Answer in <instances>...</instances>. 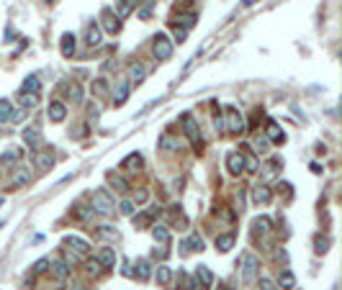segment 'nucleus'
Wrapping results in <instances>:
<instances>
[{
	"instance_id": "f257e3e1",
	"label": "nucleus",
	"mask_w": 342,
	"mask_h": 290,
	"mask_svg": "<svg viewBox=\"0 0 342 290\" xmlns=\"http://www.w3.org/2000/svg\"><path fill=\"white\" fill-rule=\"evenodd\" d=\"M240 267H242V282H245V285H252L255 280L260 277V259L255 257L252 252H245V254H242Z\"/></svg>"
},
{
	"instance_id": "f03ea898",
	"label": "nucleus",
	"mask_w": 342,
	"mask_h": 290,
	"mask_svg": "<svg viewBox=\"0 0 342 290\" xmlns=\"http://www.w3.org/2000/svg\"><path fill=\"white\" fill-rule=\"evenodd\" d=\"M173 49H175V41H170L167 34H157L152 39V54H155L157 62H167L173 57Z\"/></svg>"
},
{
	"instance_id": "7ed1b4c3",
	"label": "nucleus",
	"mask_w": 342,
	"mask_h": 290,
	"mask_svg": "<svg viewBox=\"0 0 342 290\" xmlns=\"http://www.w3.org/2000/svg\"><path fill=\"white\" fill-rule=\"evenodd\" d=\"M224 131L234 133V136H240V133L245 131V118H242V113L234 105L224 108Z\"/></svg>"
},
{
	"instance_id": "20e7f679",
	"label": "nucleus",
	"mask_w": 342,
	"mask_h": 290,
	"mask_svg": "<svg viewBox=\"0 0 342 290\" xmlns=\"http://www.w3.org/2000/svg\"><path fill=\"white\" fill-rule=\"evenodd\" d=\"M113 198H111V193L108 190H105V188H98L95 193H93V211L95 213H100V216H111L113 213Z\"/></svg>"
},
{
	"instance_id": "39448f33",
	"label": "nucleus",
	"mask_w": 342,
	"mask_h": 290,
	"mask_svg": "<svg viewBox=\"0 0 342 290\" xmlns=\"http://www.w3.org/2000/svg\"><path fill=\"white\" fill-rule=\"evenodd\" d=\"M31 165H36L39 172H49L54 165V152L49 149H31Z\"/></svg>"
},
{
	"instance_id": "423d86ee",
	"label": "nucleus",
	"mask_w": 342,
	"mask_h": 290,
	"mask_svg": "<svg viewBox=\"0 0 342 290\" xmlns=\"http://www.w3.org/2000/svg\"><path fill=\"white\" fill-rule=\"evenodd\" d=\"M180 121H183V128H185V133H188V139L196 144V149H201V131H198L196 118L190 116V113H183V116H180Z\"/></svg>"
},
{
	"instance_id": "0eeeda50",
	"label": "nucleus",
	"mask_w": 342,
	"mask_h": 290,
	"mask_svg": "<svg viewBox=\"0 0 342 290\" xmlns=\"http://www.w3.org/2000/svg\"><path fill=\"white\" fill-rule=\"evenodd\" d=\"M270 218L268 216H258L252 221V236L255 239H260V241H268V234H270Z\"/></svg>"
},
{
	"instance_id": "6e6552de",
	"label": "nucleus",
	"mask_w": 342,
	"mask_h": 290,
	"mask_svg": "<svg viewBox=\"0 0 342 290\" xmlns=\"http://www.w3.org/2000/svg\"><path fill=\"white\" fill-rule=\"evenodd\" d=\"M119 29H121V24H119V18L113 16V11L111 8H103V13H100V31L116 34Z\"/></svg>"
},
{
	"instance_id": "1a4fd4ad",
	"label": "nucleus",
	"mask_w": 342,
	"mask_h": 290,
	"mask_svg": "<svg viewBox=\"0 0 342 290\" xmlns=\"http://www.w3.org/2000/svg\"><path fill=\"white\" fill-rule=\"evenodd\" d=\"M213 282V275H211V270L206 264H198V270H196V280L190 282V290H203V287H208Z\"/></svg>"
},
{
	"instance_id": "9d476101",
	"label": "nucleus",
	"mask_w": 342,
	"mask_h": 290,
	"mask_svg": "<svg viewBox=\"0 0 342 290\" xmlns=\"http://www.w3.org/2000/svg\"><path fill=\"white\" fill-rule=\"evenodd\" d=\"M226 170H229V175L240 177L245 172V154L242 152H232L229 157H226Z\"/></svg>"
},
{
	"instance_id": "9b49d317",
	"label": "nucleus",
	"mask_w": 342,
	"mask_h": 290,
	"mask_svg": "<svg viewBox=\"0 0 342 290\" xmlns=\"http://www.w3.org/2000/svg\"><path fill=\"white\" fill-rule=\"evenodd\" d=\"M62 244H65L67 249H72L75 254H80V257H85V254L90 252V244L85 241V239H80V236H65V241H62Z\"/></svg>"
},
{
	"instance_id": "f8f14e48",
	"label": "nucleus",
	"mask_w": 342,
	"mask_h": 290,
	"mask_svg": "<svg viewBox=\"0 0 342 290\" xmlns=\"http://www.w3.org/2000/svg\"><path fill=\"white\" fill-rule=\"evenodd\" d=\"M52 264V275L57 277V282H54V287L59 290L62 285H65V280L70 277V267L65 264V262H62V259H54V262H49Z\"/></svg>"
},
{
	"instance_id": "ddd939ff",
	"label": "nucleus",
	"mask_w": 342,
	"mask_h": 290,
	"mask_svg": "<svg viewBox=\"0 0 342 290\" xmlns=\"http://www.w3.org/2000/svg\"><path fill=\"white\" fill-rule=\"evenodd\" d=\"M129 93H132V82L129 80H119L116 87H113V105H124L126 98H129Z\"/></svg>"
},
{
	"instance_id": "4468645a",
	"label": "nucleus",
	"mask_w": 342,
	"mask_h": 290,
	"mask_svg": "<svg viewBox=\"0 0 342 290\" xmlns=\"http://www.w3.org/2000/svg\"><path fill=\"white\" fill-rule=\"evenodd\" d=\"M270 200H273V190L268 185H255V190H252V203L255 206H268Z\"/></svg>"
},
{
	"instance_id": "2eb2a0df",
	"label": "nucleus",
	"mask_w": 342,
	"mask_h": 290,
	"mask_svg": "<svg viewBox=\"0 0 342 290\" xmlns=\"http://www.w3.org/2000/svg\"><path fill=\"white\" fill-rule=\"evenodd\" d=\"M265 139L273 141V144H283V141H286V133H283V128L278 126L275 121H268V126H265Z\"/></svg>"
},
{
	"instance_id": "dca6fc26",
	"label": "nucleus",
	"mask_w": 342,
	"mask_h": 290,
	"mask_svg": "<svg viewBox=\"0 0 342 290\" xmlns=\"http://www.w3.org/2000/svg\"><path fill=\"white\" fill-rule=\"evenodd\" d=\"M196 21H198V18H196V13H193V11H188V13H180V11H178V16L173 18V26H180V29L190 31V29L196 26Z\"/></svg>"
},
{
	"instance_id": "f3484780",
	"label": "nucleus",
	"mask_w": 342,
	"mask_h": 290,
	"mask_svg": "<svg viewBox=\"0 0 342 290\" xmlns=\"http://www.w3.org/2000/svg\"><path fill=\"white\" fill-rule=\"evenodd\" d=\"M29 183H31V172H29L26 167L13 170V175H11V185H13V188H26Z\"/></svg>"
},
{
	"instance_id": "a211bd4d",
	"label": "nucleus",
	"mask_w": 342,
	"mask_h": 290,
	"mask_svg": "<svg viewBox=\"0 0 342 290\" xmlns=\"http://www.w3.org/2000/svg\"><path fill=\"white\" fill-rule=\"evenodd\" d=\"M183 254H190V252H203V239L198 234H190L188 239H183Z\"/></svg>"
},
{
	"instance_id": "6ab92c4d",
	"label": "nucleus",
	"mask_w": 342,
	"mask_h": 290,
	"mask_svg": "<svg viewBox=\"0 0 342 290\" xmlns=\"http://www.w3.org/2000/svg\"><path fill=\"white\" fill-rule=\"evenodd\" d=\"M62 90L67 93L70 103H82V87H80V82H65V85H62Z\"/></svg>"
},
{
	"instance_id": "aec40b11",
	"label": "nucleus",
	"mask_w": 342,
	"mask_h": 290,
	"mask_svg": "<svg viewBox=\"0 0 342 290\" xmlns=\"http://www.w3.org/2000/svg\"><path fill=\"white\" fill-rule=\"evenodd\" d=\"M65 116H67L65 103H62V100H52V103H49V118H52L54 123H59V121H65Z\"/></svg>"
},
{
	"instance_id": "412c9836",
	"label": "nucleus",
	"mask_w": 342,
	"mask_h": 290,
	"mask_svg": "<svg viewBox=\"0 0 342 290\" xmlns=\"http://www.w3.org/2000/svg\"><path fill=\"white\" fill-rule=\"evenodd\" d=\"M137 270L132 272V275H137L139 280H149V277H152V262H149V259H137Z\"/></svg>"
},
{
	"instance_id": "4be33fe9",
	"label": "nucleus",
	"mask_w": 342,
	"mask_h": 290,
	"mask_svg": "<svg viewBox=\"0 0 342 290\" xmlns=\"http://www.w3.org/2000/svg\"><path fill=\"white\" fill-rule=\"evenodd\" d=\"M59 47H62V54H65V57H75V52H77L75 36H72V34H62V41H59Z\"/></svg>"
},
{
	"instance_id": "5701e85b",
	"label": "nucleus",
	"mask_w": 342,
	"mask_h": 290,
	"mask_svg": "<svg viewBox=\"0 0 342 290\" xmlns=\"http://www.w3.org/2000/svg\"><path fill=\"white\" fill-rule=\"evenodd\" d=\"M144 77H147V67L142 64V62H134L132 67H129V82H144Z\"/></svg>"
},
{
	"instance_id": "b1692460",
	"label": "nucleus",
	"mask_w": 342,
	"mask_h": 290,
	"mask_svg": "<svg viewBox=\"0 0 342 290\" xmlns=\"http://www.w3.org/2000/svg\"><path fill=\"white\" fill-rule=\"evenodd\" d=\"M155 208H149V211H144V213H137L134 216V229H147L149 224H152V218H155Z\"/></svg>"
},
{
	"instance_id": "393cba45",
	"label": "nucleus",
	"mask_w": 342,
	"mask_h": 290,
	"mask_svg": "<svg viewBox=\"0 0 342 290\" xmlns=\"http://www.w3.org/2000/svg\"><path fill=\"white\" fill-rule=\"evenodd\" d=\"M85 44H88V47H98L100 44V26L90 24L88 29H85Z\"/></svg>"
},
{
	"instance_id": "a878e982",
	"label": "nucleus",
	"mask_w": 342,
	"mask_h": 290,
	"mask_svg": "<svg viewBox=\"0 0 342 290\" xmlns=\"http://www.w3.org/2000/svg\"><path fill=\"white\" fill-rule=\"evenodd\" d=\"M124 170H132V172H139L142 167H144V157H142V154H129V157H126L124 162Z\"/></svg>"
},
{
	"instance_id": "bb28decb",
	"label": "nucleus",
	"mask_w": 342,
	"mask_h": 290,
	"mask_svg": "<svg viewBox=\"0 0 342 290\" xmlns=\"http://www.w3.org/2000/svg\"><path fill=\"white\" fill-rule=\"evenodd\" d=\"M278 287L281 290H293L296 287V277L291 270H281V275H278Z\"/></svg>"
},
{
	"instance_id": "cd10ccee",
	"label": "nucleus",
	"mask_w": 342,
	"mask_h": 290,
	"mask_svg": "<svg viewBox=\"0 0 342 290\" xmlns=\"http://www.w3.org/2000/svg\"><path fill=\"white\" fill-rule=\"evenodd\" d=\"M134 11V6L129 3V0H116V11H113V16L119 18V21H124V18H129V13Z\"/></svg>"
},
{
	"instance_id": "c85d7f7f",
	"label": "nucleus",
	"mask_w": 342,
	"mask_h": 290,
	"mask_svg": "<svg viewBox=\"0 0 342 290\" xmlns=\"http://www.w3.org/2000/svg\"><path fill=\"white\" fill-rule=\"evenodd\" d=\"M98 262H100L103 267H113V264H116V252H113L111 247L100 249V252H98Z\"/></svg>"
},
{
	"instance_id": "c756f323",
	"label": "nucleus",
	"mask_w": 342,
	"mask_h": 290,
	"mask_svg": "<svg viewBox=\"0 0 342 290\" xmlns=\"http://www.w3.org/2000/svg\"><path fill=\"white\" fill-rule=\"evenodd\" d=\"M18 103H21V108H36V103H39V93H24L21 90V95H18Z\"/></svg>"
},
{
	"instance_id": "7c9ffc66",
	"label": "nucleus",
	"mask_w": 342,
	"mask_h": 290,
	"mask_svg": "<svg viewBox=\"0 0 342 290\" xmlns=\"http://www.w3.org/2000/svg\"><path fill=\"white\" fill-rule=\"evenodd\" d=\"M157 282H160L162 287H170V282H173V270H170V267H165V264H160V267H157Z\"/></svg>"
},
{
	"instance_id": "2f4dec72",
	"label": "nucleus",
	"mask_w": 342,
	"mask_h": 290,
	"mask_svg": "<svg viewBox=\"0 0 342 290\" xmlns=\"http://www.w3.org/2000/svg\"><path fill=\"white\" fill-rule=\"evenodd\" d=\"M24 141H26L31 149L39 147V144H41V131H39V128H26V131H24Z\"/></svg>"
},
{
	"instance_id": "473e14b6",
	"label": "nucleus",
	"mask_w": 342,
	"mask_h": 290,
	"mask_svg": "<svg viewBox=\"0 0 342 290\" xmlns=\"http://www.w3.org/2000/svg\"><path fill=\"white\" fill-rule=\"evenodd\" d=\"M234 247V234H219L216 236V249L219 252H229Z\"/></svg>"
},
{
	"instance_id": "72a5a7b5",
	"label": "nucleus",
	"mask_w": 342,
	"mask_h": 290,
	"mask_svg": "<svg viewBox=\"0 0 342 290\" xmlns=\"http://www.w3.org/2000/svg\"><path fill=\"white\" fill-rule=\"evenodd\" d=\"M93 95H95V98H105V95H108V80L98 77V80L93 82Z\"/></svg>"
},
{
	"instance_id": "f704fd0d",
	"label": "nucleus",
	"mask_w": 342,
	"mask_h": 290,
	"mask_svg": "<svg viewBox=\"0 0 342 290\" xmlns=\"http://www.w3.org/2000/svg\"><path fill=\"white\" fill-rule=\"evenodd\" d=\"M283 167V162L281 160H278V157H273V160H268L265 162V167H263V177H273L278 170H281Z\"/></svg>"
},
{
	"instance_id": "c9c22d12",
	"label": "nucleus",
	"mask_w": 342,
	"mask_h": 290,
	"mask_svg": "<svg viewBox=\"0 0 342 290\" xmlns=\"http://www.w3.org/2000/svg\"><path fill=\"white\" fill-rule=\"evenodd\" d=\"M152 236H155V241H160V244H170V231H167V226H155L152 229Z\"/></svg>"
},
{
	"instance_id": "e433bc0d",
	"label": "nucleus",
	"mask_w": 342,
	"mask_h": 290,
	"mask_svg": "<svg viewBox=\"0 0 342 290\" xmlns=\"http://www.w3.org/2000/svg\"><path fill=\"white\" fill-rule=\"evenodd\" d=\"M327 249H329V239L322 236V234H316V239H314V252H316V254H327Z\"/></svg>"
},
{
	"instance_id": "4c0bfd02",
	"label": "nucleus",
	"mask_w": 342,
	"mask_h": 290,
	"mask_svg": "<svg viewBox=\"0 0 342 290\" xmlns=\"http://www.w3.org/2000/svg\"><path fill=\"white\" fill-rule=\"evenodd\" d=\"M18 157H21V152H18V149H8V152L0 154V165H16V162H18Z\"/></svg>"
},
{
	"instance_id": "58836bf2",
	"label": "nucleus",
	"mask_w": 342,
	"mask_h": 290,
	"mask_svg": "<svg viewBox=\"0 0 342 290\" xmlns=\"http://www.w3.org/2000/svg\"><path fill=\"white\" fill-rule=\"evenodd\" d=\"M39 90H41L39 77H36V75H29V77H26V82H24V93H39Z\"/></svg>"
},
{
	"instance_id": "ea45409f",
	"label": "nucleus",
	"mask_w": 342,
	"mask_h": 290,
	"mask_svg": "<svg viewBox=\"0 0 342 290\" xmlns=\"http://www.w3.org/2000/svg\"><path fill=\"white\" fill-rule=\"evenodd\" d=\"M75 213H77V218H80V221H85V224H88V221L93 218V213H95V211H93L90 206H75Z\"/></svg>"
},
{
	"instance_id": "a19ab883",
	"label": "nucleus",
	"mask_w": 342,
	"mask_h": 290,
	"mask_svg": "<svg viewBox=\"0 0 342 290\" xmlns=\"http://www.w3.org/2000/svg\"><path fill=\"white\" fill-rule=\"evenodd\" d=\"M111 185H113V188H116V193H121V195H124V193H129V183H126L124 177L111 175Z\"/></svg>"
},
{
	"instance_id": "79ce46f5",
	"label": "nucleus",
	"mask_w": 342,
	"mask_h": 290,
	"mask_svg": "<svg viewBox=\"0 0 342 290\" xmlns=\"http://www.w3.org/2000/svg\"><path fill=\"white\" fill-rule=\"evenodd\" d=\"M242 154H245V172H258V170H260L258 160H255L250 152H242Z\"/></svg>"
},
{
	"instance_id": "37998d69",
	"label": "nucleus",
	"mask_w": 342,
	"mask_h": 290,
	"mask_svg": "<svg viewBox=\"0 0 342 290\" xmlns=\"http://www.w3.org/2000/svg\"><path fill=\"white\" fill-rule=\"evenodd\" d=\"M13 113V103L11 100H0V121H8Z\"/></svg>"
},
{
	"instance_id": "c03bdc74",
	"label": "nucleus",
	"mask_w": 342,
	"mask_h": 290,
	"mask_svg": "<svg viewBox=\"0 0 342 290\" xmlns=\"http://www.w3.org/2000/svg\"><path fill=\"white\" fill-rule=\"evenodd\" d=\"M160 144H162V149H165V152H178V141H175L173 136H170V133H165V136L160 139Z\"/></svg>"
},
{
	"instance_id": "a18cd8bd",
	"label": "nucleus",
	"mask_w": 342,
	"mask_h": 290,
	"mask_svg": "<svg viewBox=\"0 0 342 290\" xmlns=\"http://www.w3.org/2000/svg\"><path fill=\"white\" fill-rule=\"evenodd\" d=\"M95 234H98V236H103V239H111V241H116V239H119V231H116V229H111V226H100Z\"/></svg>"
},
{
	"instance_id": "49530a36",
	"label": "nucleus",
	"mask_w": 342,
	"mask_h": 290,
	"mask_svg": "<svg viewBox=\"0 0 342 290\" xmlns=\"http://www.w3.org/2000/svg\"><path fill=\"white\" fill-rule=\"evenodd\" d=\"M62 262H65L67 267H75V264H80V262H82V257H80V254H75L72 249H67V252H65V259H62Z\"/></svg>"
},
{
	"instance_id": "de8ad7c7",
	"label": "nucleus",
	"mask_w": 342,
	"mask_h": 290,
	"mask_svg": "<svg viewBox=\"0 0 342 290\" xmlns=\"http://www.w3.org/2000/svg\"><path fill=\"white\" fill-rule=\"evenodd\" d=\"M252 147H255V152H260V154H265L270 144H268V139H265V136H258V139L252 141Z\"/></svg>"
},
{
	"instance_id": "09e8293b",
	"label": "nucleus",
	"mask_w": 342,
	"mask_h": 290,
	"mask_svg": "<svg viewBox=\"0 0 342 290\" xmlns=\"http://www.w3.org/2000/svg\"><path fill=\"white\" fill-rule=\"evenodd\" d=\"M121 213L124 216H134V203H132V200H121Z\"/></svg>"
},
{
	"instance_id": "8fccbe9b",
	"label": "nucleus",
	"mask_w": 342,
	"mask_h": 290,
	"mask_svg": "<svg viewBox=\"0 0 342 290\" xmlns=\"http://www.w3.org/2000/svg\"><path fill=\"white\" fill-rule=\"evenodd\" d=\"M47 267H49V259H39V262L34 264V275H41V272L47 270Z\"/></svg>"
},
{
	"instance_id": "3c124183",
	"label": "nucleus",
	"mask_w": 342,
	"mask_h": 290,
	"mask_svg": "<svg viewBox=\"0 0 342 290\" xmlns=\"http://www.w3.org/2000/svg\"><path fill=\"white\" fill-rule=\"evenodd\" d=\"M173 34H175V41L180 44V41H185V36H188V31L185 29H180V26H173Z\"/></svg>"
},
{
	"instance_id": "603ef678",
	"label": "nucleus",
	"mask_w": 342,
	"mask_h": 290,
	"mask_svg": "<svg viewBox=\"0 0 342 290\" xmlns=\"http://www.w3.org/2000/svg\"><path fill=\"white\" fill-rule=\"evenodd\" d=\"M88 272L90 275H100V262L95 259V262H88Z\"/></svg>"
},
{
	"instance_id": "864d4df0",
	"label": "nucleus",
	"mask_w": 342,
	"mask_h": 290,
	"mask_svg": "<svg viewBox=\"0 0 342 290\" xmlns=\"http://www.w3.org/2000/svg\"><path fill=\"white\" fill-rule=\"evenodd\" d=\"M260 290H275L273 280H268V277H260Z\"/></svg>"
},
{
	"instance_id": "5fc2aeb1",
	"label": "nucleus",
	"mask_w": 342,
	"mask_h": 290,
	"mask_svg": "<svg viewBox=\"0 0 342 290\" xmlns=\"http://www.w3.org/2000/svg\"><path fill=\"white\" fill-rule=\"evenodd\" d=\"M134 200H137V203H144V200H147V190H144V188H139V190L134 193Z\"/></svg>"
},
{
	"instance_id": "6e6d98bb",
	"label": "nucleus",
	"mask_w": 342,
	"mask_h": 290,
	"mask_svg": "<svg viewBox=\"0 0 342 290\" xmlns=\"http://www.w3.org/2000/svg\"><path fill=\"white\" fill-rule=\"evenodd\" d=\"M149 13H152V3H147V6L139 11V16H142V18H149Z\"/></svg>"
},
{
	"instance_id": "4d7b16f0",
	"label": "nucleus",
	"mask_w": 342,
	"mask_h": 290,
	"mask_svg": "<svg viewBox=\"0 0 342 290\" xmlns=\"http://www.w3.org/2000/svg\"><path fill=\"white\" fill-rule=\"evenodd\" d=\"M155 257H160V259H165V257H167V249H157V247H155Z\"/></svg>"
},
{
	"instance_id": "13d9d810",
	"label": "nucleus",
	"mask_w": 342,
	"mask_h": 290,
	"mask_svg": "<svg viewBox=\"0 0 342 290\" xmlns=\"http://www.w3.org/2000/svg\"><path fill=\"white\" fill-rule=\"evenodd\" d=\"M88 113H90V116H98V113H100V108H98V105H90V108H88Z\"/></svg>"
},
{
	"instance_id": "bf43d9fd",
	"label": "nucleus",
	"mask_w": 342,
	"mask_h": 290,
	"mask_svg": "<svg viewBox=\"0 0 342 290\" xmlns=\"http://www.w3.org/2000/svg\"><path fill=\"white\" fill-rule=\"evenodd\" d=\"M129 3H132V6H139V3H142V0H129Z\"/></svg>"
},
{
	"instance_id": "052dcab7",
	"label": "nucleus",
	"mask_w": 342,
	"mask_h": 290,
	"mask_svg": "<svg viewBox=\"0 0 342 290\" xmlns=\"http://www.w3.org/2000/svg\"><path fill=\"white\" fill-rule=\"evenodd\" d=\"M72 290H88V287H82V285H77V287H72Z\"/></svg>"
},
{
	"instance_id": "680f3d73",
	"label": "nucleus",
	"mask_w": 342,
	"mask_h": 290,
	"mask_svg": "<svg viewBox=\"0 0 342 290\" xmlns=\"http://www.w3.org/2000/svg\"><path fill=\"white\" fill-rule=\"evenodd\" d=\"M255 3V0H245V6H252Z\"/></svg>"
}]
</instances>
